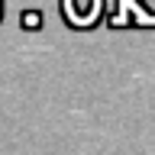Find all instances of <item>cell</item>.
<instances>
[{
  "mask_svg": "<svg viewBox=\"0 0 155 155\" xmlns=\"http://www.w3.org/2000/svg\"><path fill=\"white\" fill-rule=\"evenodd\" d=\"M39 23H42L39 13H26V16H23V26H26V29H39Z\"/></svg>",
  "mask_w": 155,
  "mask_h": 155,
  "instance_id": "1",
  "label": "cell"
}]
</instances>
